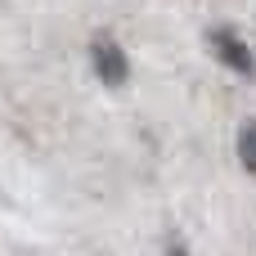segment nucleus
<instances>
[{
	"mask_svg": "<svg viewBox=\"0 0 256 256\" xmlns=\"http://www.w3.org/2000/svg\"><path fill=\"white\" fill-rule=\"evenodd\" d=\"M207 45H212V54H216L220 68H230V72H238V76H248V81L256 76V54L234 27H212Z\"/></svg>",
	"mask_w": 256,
	"mask_h": 256,
	"instance_id": "nucleus-1",
	"label": "nucleus"
},
{
	"mask_svg": "<svg viewBox=\"0 0 256 256\" xmlns=\"http://www.w3.org/2000/svg\"><path fill=\"white\" fill-rule=\"evenodd\" d=\"M90 68H94V76H99L108 90H122V86L130 81V58H126V50H122L112 36H94V40H90Z\"/></svg>",
	"mask_w": 256,
	"mask_h": 256,
	"instance_id": "nucleus-2",
	"label": "nucleus"
},
{
	"mask_svg": "<svg viewBox=\"0 0 256 256\" xmlns=\"http://www.w3.org/2000/svg\"><path fill=\"white\" fill-rule=\"evenodd\" d=\"M238 162L248 166V176H256V122H243L238 130Z\"/></svg>",
	"mask_w": 256,
	"mask_h": 256,
	"instance_id": "nucleus-3",
	"label": "nucleus"
},
{
	"mask_svg": "<svg viewBox=\"0 0 256 256\" xmlns=\"http://www.w3.org/2000/svg\"><path fill=\"white\" fill-rule=\"evenodd\" d=\"M166 256H189V252H184V243H180V238H166Z\"/></svg>",
	"mask_w": 256,
	"mask_h": 256,
	"instance_id": "nucleus-4",
	"label": "nucleus"
}]
</instances>
